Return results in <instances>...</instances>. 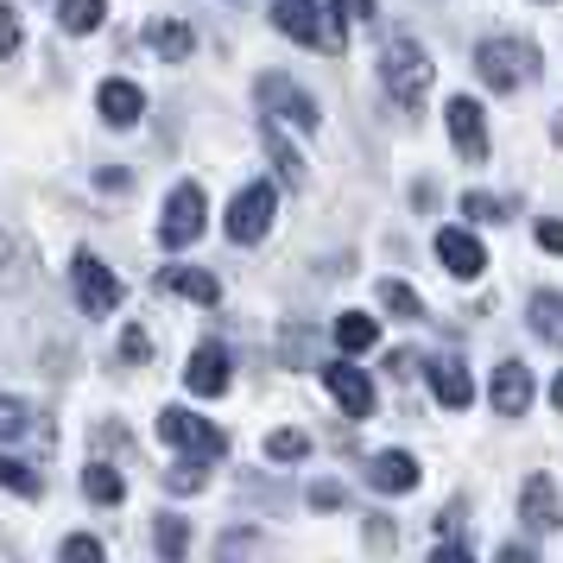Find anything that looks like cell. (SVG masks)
Wrapping results in <instances>:
<instances>
[{
    "mask_svg": "<svg viewBox=\"0 0 563 563\" xmlns=\"http://www.w3.org/2000/svg\"><path fill=\"white\" fill-rule=\"evenodd\" d=\"M380 305L393 310V317H411V323H424V298H418L406 279H380Z\"/></svg>",
    "mask_w": 563,
    "mask_h": 563,
    "instance_id": "cell-27",
    "label": "cell"
},
{
    "mask_svg": "<svg viewBox=\"0 0 563 563\" xmlns=\"http://www.w3.org/2000/svg\"><path fill=\"white\" fill-rule=\"evenodd\" d=\"M13 291H26V247H20V234L0 229V298H13Z\"/></svg>",
    "mask_w": 563,
    "mask_h": 563,
    "instance_id": "cell-26",
    "label": "cell"
},
{
    "mask_svg": "<svg viewBox=\"0 0 563 563\" xmlns=\"http://www.w3.org/2000/svg\"><path fill=\"white\" fill-rule=\"evenodd\" d=\"M153 551H158V563H184V558H190V519L158 512V519H153Z\"/></svg>",
    "mask_w": 563,
    "mask_h": 563,
    "instance_id": "cell-24",
    "label": "cell"
},
{
    "mask_svg": "<svg viewBox=\"0 0 563 563\" xmlns=\"http://www.w3.org/2000/svg\"><path fill=\"white\" fill-rule=\"evenodd\" d=\"M260 140H266V153L279 158V178L291 184V190H305V184H310V165H305V153H298V146L285 140L279 121H266V133H260Z\"/></svg>",
    "mask_w": 563,
    "mask_h": 563,
    "instance_id": "cell-20",
    "label": "cell"
},
{
    "mask_svg": "<svg viewBox=\"0 0 563 563\" xmlns=\"http://www.w3.org/2000/svg\"><path fill=\"white\" fill-rule=\"evenodd\" d=\"M551 140H558V146H563V114H558V121H551Z\"/></svg>",
    "mask_w": 563,
    "mask_h": 563,
    "instance_id": "cell-47",
    "label": "cell"
},
{
    "mask_svg": "<svg viewBox=\"0 0 563 563\" xmlns=\"http://www.w3.org/2000/svg\"><path fill=\"white\" fill-rule=\"evenodd\" d=\"M102 20H108V0H57V26L70 38H89Z\"/></svg>",
    "mask_w": 563,
    "mask_h": 563,
    "instance_id": "cell-25",
    "label": "cell"
},
{
    "mask_svg": "<svg viewBox=\"0 0 563 563\" xmlns=\"http://www.w3.org/2000/svg\"><path fill=\"white\" fill-rule=\"evenodd\" d=\"M367 551H393V519H367Z\"/></svg>",
    "mask_w": 563,
    "mask_h": 563,
    "instance_id": "cell-39",
    "label": "cell"
},
{
    "mask_svg": "<svg viewBox=\"0 0 563 563\" xmlns=\"http://www.w3.org/2000/svg\"><path fill=\"white\" fill-rule=\"evenodd\" d=\"M165 487H172V494H203V487H209V462L184 456L178 468H172V475H165Z\"/></svg>",
    "mask_w": 563,
    "mask_h": 563,
    "instance_id": "cell-33",
    "label": "cell"
},
{
    "mask_svg": "<svg viewBox=\"0 0 563 563\" xmlns=\"http://www.w3.org/2000/svg\"><path fill=\"white\" fill-rule=\"evenodd\" d=\"M158 443L178 450V456H197V462L229 456V431L209 424V418H197V411H158Z\"/></svg>",
    "mask_w": 563,
    "mask_h": 563,
    "instance_id": "cell-4",
    "label": "cell"
},
{
    "mask_svg": "<svg viewBox=\"0 0 563 563\" xmlns=\"http://www.w3.org/2000/svg\"><path fill=\"white\" fill-rule=\"evenodd\" d=\"M519 519H526L538 538L563 532V494H558L551 475H526V487H519Z\"/></svg>",
    "mask_w": 563,
    "mask_h": 563,
    "instance_id": "cell-10",
    "label": "cell"
},
{
    "mask_svg": "<svg viewBox=\"0 0 563 563\" xmlns=\"http://www.w3.org/2000/svg\"><path fill=\"white\" fill-rule=\"evenodd\" d=\"M273 216H279V190L273 184H247L241 197L229 203V241H241V247H254V241H266L273 234Z\"/></svg>",
    "mask_w": 563,
    "mask_h": 563,
    "instance_id": "cell-8",
    "label": "cell"
},
{
    "mask_svg": "<svg viewBox=\"0 0 563 563\" xmlns=\"http://www.w3.org/2000/svg\"><path fill=\"white\" fill-rule=\"evenodd\" d=\"M266 456H273V462H305L310 456V437L305 431H273V437H266Z\"/></svg>",
    "mask_w": 563,
    "mask_h": 563,
    "instance_id": "cell-34",
    "label": "cell"
},
{
    "mask_svg": "<svg viewBox=\"0 0 563 563\" xmlns=\"http://www.w3.org/2000/svg\"><path fill=\"white\" fill-rule=\"evenodd\" d=\"M96 184H102V190H121V197H128V190H133V178H128V172H114V165H108V172H102V178H96Z\"/></svg>",
    "mask_w": 563,
    "mask_h": 563,
    "instance_id": "cell-42",
    "label": "cell"
},
{
    "mask_svg": "<svg viewBox=\"0 0 563 563\" xmlns=\"http://www.w3.org/2000/svg\"><path fill=\"white\" fill-rule=\"evenodd\" d=\"M443 121H450V146H456L462 165H487V114H482V102H475V96H450Z\"/></svg>",
    "mask_w": 563,
    "mask_h": 563,
    "instance_id": "cell-9",
    "label": "cell"
},
{
    "mask_svg": "<svg viewBox=\"0 0 563 563\" xmlns=\"http://www.w3.org/2000/svg\"><path fill=\"white\" fill-rule=\"evenodd\" d=\"M0 563H20V551H13V544H7V538H0Z\"/></svg>",
    "mask_w": 563,
    "mask_h": 563,
    "instance_id": "cell-45",
    "label": "cell"
},
{
    "mask_svg": "<svg viewBox=\"0 0 563 563\" xmlns=\"http://www.w3.org/2000/svg\"><path fill=\"white\" fill-rule=\"evenodd\" d=\"M229 380L234 374H229V349H222V342H203V349L190 355V367H184V386H190L197 399H222Z\"/></svg>",
    "mask_w": 563,
    "mask_h": 563,
    "instance_id": "cell-12",
    "label": "cell"
},
{
    "mask_svg": "<svg viewBox=\"0 0 563 563\" xmlns=\"http://www.w3.org/2000/svg\"><path fill=\"white\" fill-rule=\"evenodd\" d=\"M532 374H526V367H519V361H500V367H494V386H487V399H494V411H500V418H526V411H532Z\"/></svg>",
    "mask_w": 563,
    "mask_h": 563,
    "instance_id": "cell-13",
    "label": "cell"
},
{
    "mask_svg": "<svg viewBox=\"0 0 563 563\" xmlns=\"http://www.w3.org/2000/svg\"><path fill=\"white\" fill-rule=\"evenodd\" d=\"M57 563H108V551H102V538L70 532L64 544H57Z\"/></svg>",
    "mask_w": 563,
    "mask_h": 563,
    "instance_id": "cell-32",
    "label": "cell"
},
{
    "mask_svg": "<svg viewBox=\"0 0 563 563\" xmlns=\"http://www.w3.org/2000/svg\"><path fill=\"white\" fill-rule=\"evenodd\" d=\"M310 507H317V512L342 507V487H335V482H317V487H310Z\"/></svg>",
    "mask_w": 563,
    "mask_h": 563,
    "instance_id": "cell-38",
    "label": "cell"
},
{
    "mask_svg": "<svg viewBox=\"0 0 563 563\" xmlns=\"http://www.w3.org/2000/svg\"><path fill=\"white\" fill-rule=\"evenodd\" d=\"M431 563H475V551H462L456 538H443V544L431 551Z\"/></svg>",
    "mask_w": 563,
    "mask_h": 563,
    "instance_id": "cell-41",
    "label": "cell"
},
{
    "mask_svg": "<svg viewBox=\"0 0 563 563\" xmlns=\"http://www.w3.org/2000/svg\"><path fill=\"white\" fill-rule=\"evenodd\" d=\"M374 342H380V323H374L367 310H342V317H335V349H342V355H367Z\"/></svg>",
    "mask_w": 563,
    "mask_h": 563,
    "instance_id": "cell-22",
    "label": "cell"
},
{
    "mask_svg": "<svg viewBox=\"0 0 563 563\" xmlns=\"http://www.w3.org/2000/svg\"><path fill=\"white\" fill-rule=\"evenodd\" d=\"M526 323L538 330V342L563 349V291H532V305H526Z\"/></svg>",
    "mask_w": 563,
    "mask_h": 563,
    "instance_id": "cell-21",
    "label": "cell"
},
{
    "mask_svg": "<svg viewBox=\"0 0 563 563\" xmlns=\"http://www.w3.org/2000/svg\"><path fill=\"white\" fill-rule=\"evenodd\" d=\"M203 222H209V197L203 184H178L165 209H158V247H190V241H203Z\"/></svg>",
    "mask_w": 563,
    "mask_h": 563,
    "instance_id": "cell-7",
    "label": "cell"
},
{
    "mask_svg": "<svg viewBox=\"0 0 563 563\" xmlns=\"http://www.w3.org/2000/svg\"><path fill=\"white\" fill-rule=\"evenodd\" d=\"M0 487H7V494H26V500H38V494H45V482H38L20 456H0Z\"/></svg>",
    "mask_w": 563,
    "mask_h": 563,
    "instance_id": "cell-30",
    "label": "cell"
},
{
    "mask_svg": "<svg viewBox=\"0 0 563 563\" xmlns=\"http://www.w3.org/2000/svg\"><path fill=\"white\" fill-rule=\"evenodd\" d=\"M367 482L380 487V494H411V487H418V456H406V450H380L374 468H367Z\"/></svg>",
    "mask_w": 563,
    "mask_h": 563,
    "instance_id": "cell-18",
    "label": "cell"
},
{
    "mask_svg": "<svg viewBox=\"0 0 563 563\" xmlns=\"http://www.w3.org/2000/svg\"><path fill=\"white\" fill-rule=\"evenodd\" d=\"M494 563H538V558L526 551V544H500V558H494Z\"/></svg>",
    "mask_w": 563,
    "mask_h": 563,
    "instance_id": "cell-43",
    "label": "cell"
},
{
    "mask_svg": "<svg viewBox=\"0 0 563 563\" xmlns=\"http://www.w3.org/2000/svg\"><path fill=\"white\" fill-rule=\"evenodd\" d=\"M146 52L165 57V64H184V57L197 52V38H190L184 20H153V26H146Z\"/></svg>",
    "mask_w": 563,
    "mask_h": 563,
    "instance_id": "cell-19",
    "label": "cell"
},
{
    "mask_svg": "<svg viewBox=\"0 0 563 563\" xmlns=\"http://www.w3.org/2000/svg\"><path fill=\"white\" fill-rule=\"evenodd\" d=\"M323 393L342 406V418H367V411H374V380L361 374L355 361H330V367H323Z\"/></svg>",
    "mask_w": 563,
    "mask_h": 563,
    "instance_id": "cell-11",
    "label": "cell"
},
{
    "mask_svg": "<svg viewBox=\"0 0 563 563\" xmlns=\"http://www.w3.org/2000/svg\"><path fill=\"white\" fill-rule=\"evenodd\" d=\"M20 45H26V32H20V13L0 0V64H7V57H20Z\"/></svg>",
    "mask_w": 563,
    "mask_h": 563,
    "instance_id": "cell-35",
    "label": "cell"
},
{
    "mask_svg": "<svg viewBox=\"0 0 563 563\" xmlns=\"http://www.w3.org/2000/svg\"><path fill=\"white\" fill-rule=\"evenodd\" d=\"M411 203H418V209H437V184H411Z\"/></svg>",
    "mask_w": 563,
    "mask_h": 563,
    "instance_id": "cell-44",
    "label": "cell"
},
{
    "mask_svg": "<svg viewBox=\"0 0 563 563\" xmlns=\"http://www.w3.org/2000/svg\"><path fill=\"white\" fill-rule=\"evenodd\" d=\"M158 291H178L190 305H216V298H222V279L203 273V266H165V273H158Z\"/></svg>",
    "mask_w": 563,
    "mask_h": 563,
    "instance_id": "cell-17",
    "label": "cell"
},
{
    "mask_svg": "<svg viewBox=\"0 0 563 563\" xmlns=\"http://www.w3.org/2000/svg\"><path fill=\"white\" fill-rule=\"evenodd\" d=\"M260 558V532L254 526H234L222 544H216V563H254Z\"/></svg>",
    "mask_w": 563,
    "mask_h": 563,
    "instance_id": "cell-29",
    "label": "cell"
},
{
    "mask_svg": "<svg viewBox=\"0 0 563 563\" xmlns=\"http://www.w3.org/2000/svg\"><path fill=\"white\" fill-rule=\"evenodd\" d=\"M431 82H437V64L431 52L418 45V38H386V52H380V89L393 96V108H406V114H418L424 108V96H431Z\"/></svg>",
    "mask_w": 563,
    "mask_h": 563,
    "instance_id": "cell-1",
    "label": "cell"
},
{
    "mask_svg": "<svg viewBox=\"0 0 563 563\" xmlns=\"http://www.w3.org/2000/svg\"><path fill=\"white\" fill-rule=\"evenodd\" d=\"M254 96H260V108H266V121H285V128H298V133H317V128H323L317 102H310V96H305L291 77H285V70H266V77L254 82Z\"/></svg>",
    "mask_w": 563,
    "mask_h": 563,
    "instance_id": "cell-6",
    "label": "cell"
},
{
    "mask_svg": "<svg viewBox=\"0 0 563 563\" xmlns=\"http://www.w3.org/2000/svg\"><path fill=\"white\" fill-rule=\"evenodd\" d=\"M146 355H153V342H146V330H140V323H128V330H121V361H128V367H140Z\"/></svg>",
    "mask_w": 563,
    "mask_h": 563,
    "instance_id": "cell-36",
    "label": "cell"
},
{
    "mask_svg": "<svg viewBox=\"0 0 563 563\" xmlns=\"http://www.w3.org/2000/svg\"><path fill=\"white\" fill-rule=\"evenodd\" d=\"M431 393H437V406H450V411H462V406H475V380H468V367H462L456 355H437L431 367Z\"/></svg>",
    "mask_w": 563,
    "mask_h": 563,
    "instance_id": "cell-16",
    "label": "cell"
},
{
    "mask_svg": "<svg viewBox=\"0 0 563 563\" xmlns=\"http://www.w3.org/2000/svg\"><path fill=\"white\" fill-rule=\"evenodd\" d=\"M437 260H443L456 279H482V273H487V247L468 229H443V234H437Z\"/></svg>",
    "mask_w": 563,
    "mask_h": 563,
    "instance_id": "cell-14",
    "label": "cell"
},
{
    "mask_svg": "<svg viewBox=\"0 0 563 563\" xmlns=\"http://www.w3.org/2000/svg\"><path fill=\"white\" fill-rule=\"evenodd\" d=\"M26 431H32V406L13 399V393H0V443H20Z\"/></svg>",
    "mask_w": 563,
    "mask_h": 563,
    "instance_id": "cell-28",
    "label": "cell"
},
{
    "mask_svg": "<svg viewBox=\"0 0 563 563\" xmlns=\"http://www.w3.org/2000/svg\"><path fill=\"white\" fill-rule=\"evenodd\" d=\"M462 216H468V222H507L512 203L507 197H487V190H468V197H462Z\"/></svg>",
    "mask_w": 563,
    "mask_h": 563,
    "instance_id": "cell-31",
    "label": "cell"
},
{
    "mask_svg": "<svg viewBox=\"0 0 563 563\" xmlns=\"http://www.w3.org/2000/svg\"><path fill=\"white\" fill-rule=\"evenodd\" d=\"M70 285H77V305L82 317H114L121 310V273L108 266L102 254H70Z\"/></svg>",
    "mask_w": 563,
    "mask_h": 563,
    "instance_id": "cell-5",
    "label": "cell"
},
{
    "mask_svg": "<svg viewBox=\"0 0 563 563\" xmlns=\"http://www.w3.org/2000/svg\"><path fill=\"white\" fill-rule=\"evenodd\" d=\"M82 494H89L96 507H121V500H128V475H121L114 462H89V468H82Z\"/></svg>",
    "mask_w": 563,
    "mask_h": 563,
    "instance_id": "cell-23",
    "label": "cell"
},
{
    "mask_svg": "<svg viewBox=\"0 0 563 563\" xmlns=\"http://www.w3.org/2000/svg\"><path fill=\"white\" fill-rule=\"evenodd\" d=\"M538 64H544V57H538V45H532V38H512V32H507V38H482V45H475V77H482L494 96L532 89Z\"/></svg>",
    "mask_w": 563,
    "mask_h": 563,
    "instance_id": "cell-2",
    "label": "cell"
},
{
    "mask_svg": "<svg viewBox=\"0 0 563 563\" xmlns=\"http://www.w3.org/2000/svg\"><path fill=\"white\" fill-rule=\"evenodd\" d=\"M273 26L291 38V45H305V52H342V26H335V13H323L317 0H279L273 7Z\"/></svg>",
    "mask_w": 563,
    "mask_h": 563,
    "instance_id": "cell-3",
    "label": "cell"
},
{
    "mask_svg": "<svg viewBox=\"0 0 563 563\" xmlns=\"http://www.w3.org/2000/svg\"><path fill=\"white\" fill-rule=\"evenodd\" d=\"M551 406H558V411H563V374H558V386H551Z\"/></svg>",
    "mask_w": 563,
    "mask_h": 563,
    "instance_id": "cell-46",
    "label": "cell"
},
{
    "mask_svg": "<svg viewBox=\"0 0 563 563\" xmlns=\"http://www.w3.org/2000/svg\"><path fill=\"white\" fill-rule=\"evenodd\" d=\"M96 108H102V121L108 128H133L140 114H146V89L128 77H108L102 89H96Z\"/></svg>",
    "mask_w": 563,
    "mask_h": 563,
    "instance_id": "cell-15",
    "label": "cell"
},
{
    "mask_svg": "<svg viewBox=\"0 0 563 563\" xmlns=\"http://www.w3.org/2000/svg\"><path fill=\"white\" fill-rule=\"evenodd\" d=\"M538 247H544V254H563V222H558V216H544V222H538Z\"/></svg>",
    "mask_w": 563,
    "mask_h": 563,
    "instance_id": "cell-37",
    "label": "cell"
},
{
    "mask_svg": "<svg viewBox=\"0 0 563 563\" xmlns=\"http://www.w3.org/2000/svg\"><path fill=\"white\" fill-rule=\"evenodd\" d=\"M335 20H374V0H330Z\"/></svg>",
    "mask_w": 563,
    "mask_h": 563,
    "instance_id": "cell-40",
    "label": "cell"
}]
</instances>
